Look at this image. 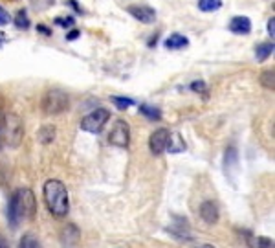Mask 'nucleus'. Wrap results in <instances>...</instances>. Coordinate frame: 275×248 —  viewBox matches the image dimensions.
<instances>
[{"label": "nucleus", "instance_id": "19", "mask_svg": "<svg viewBox=\"0 0 275 248\" xmlns=\"http://www.w3.org/2000/svg\"><path fill=\"white\" fill-rule=\"evenodd\" d=\"M13 24H15L19 30H28L30 28V17H28V11L26 10H19L17 11L15 19H13Z\"/></svg>", "mask_w": 275, "mask_h": 248}, {"label": "nucleus", "instance_id": "13", "mask_svg": "<svg viewBox=\"0 0 275 248\" xmlns=\"http://www.w3.org/2000/svg\"><path fill=\"white\" fill-rule=\"evenodd\" d=\"M165 48L167 50H182V48H187L189 46V39L182 35V33H173L169 37L165 39Z\"/></svg>", "mask_w": 275, "mask_h": 248}, {"label": "nucleus", "instance_id": "15", "mask_svg": "<svg viewBox=\"0 0 275 248\" xmlns=\"http://www.w3.org/2000/svg\"><path fill=\"white\" fill-rule=\"evenodd\" d=\"M175 237L178 239H185L189 235V224H187V219H182V217H176L175 224L171 228H167Z\"/></svg>", "mask_w": 275, "mask_h": 248}, {"label": "nucleus", "instance_id": "10", "mask_svg": "<svg viewBox=\"0 0 275 248\" xmlns=\"http://www.w3.org/2000/svg\"><path fill=\"white\" fill-rule=\"evenodd\" d=\"M228 30L231 33H235V35H248V33L251 32V21L244 15L233 17L228 24Z\"/></svg>", "mask_w": 275, "mask_h": 248}, {"label": "nucleus", "instance_id": "4", "mask_svg": "<svg viewBox=\"0 0 275 248\" xmlns=\"http://www.w3.org/2000/svg\"><path fill=\"white\" fill-rule=\"evenodd\" d=\"M44 114L48 116H55V114H61L64 112L66 108L70 107V97L68 94L61 88H52L48 90L43 97V103H41Z\"/></svg>", "mask_w": 275, "mask_h": 248}, {"label": "nucleus", "instance_id": "21", "mask_svg": "<svg viewBox=\"0 0 275 248\" xmlns=\"http://www.w3.org/2000/svg\"><path fill=\"white\" fill-rule=\"evenodd\" d=\"M110 101L114 103V107L119 108V110H127L134 105L132 97H125V96H112Z\"/></svg>", "mask_w": 275, "mask_h": 248}, {"label": "nucleus", "instance_id": "34", "mask_svg": "<svg viewBox=\"0 0 275 248\" xmlns=\"http://www.w3.org/2000/svg\"><path fill=\"white\" fill-rule=\"evenodd\" d=\"M0 149H2V144H0Z\"/></svg>", "mask_w": 275, "mask_h": 248}, {"label": "nucleus", "instance_id": "9", "mask_svg": "<svg viewBox=\"0 0 275 248\" xmlns=\"http://www.w3.org/2000/svg\"><path fill=\"white\" fill-rule=\"evenodd\" d=\"M200 217H202V221L206 222V224H215V222H218L220 211H218L217 202H213V200H206V202H202L200 204Z\"/></svg>", "mask_w": 275, "mask_h": 248}, {"label": "nucleus", "instance_id": "31", "mask_svg": "<svg viewBox=\"0 0 275 248\" xmlns=\"http://www.w3.org/2000/svg\"><path fill=\"white\" fill-rule=\"evenodd\" d=\"M6 43H8V35H6L4 32H0V48H2Z\"/></svg>", "mask_w": 275, "mask_h": 248}, {"label": "nucleus", "instance_id": "22", "mask_svg": "<svg viewBox=\"0 0 275 248\" xmlns=\"http://www.w3.org/2000/svg\"><path fill=\"white\" fill-rule=\"evenodd\" d=\"M19 248H41V243H39V239L35 237L33 233H26V235L21 239Z\"/></svg>", "mask_w": 275, "mask_h": 248}, {"label": "nucleus", "instance_id": "6", "mask_svg": "<svg viewBox=\"0 0 275 248\" xmlns=\"http://www.w3.org/2000/svg\"><path fill=\"white\" fill-rule=\"evenodd\" d=\"M108 144H112L114 147H128L130 144V127L125 119H116L114 125L110 129V135H108Z\"/></svg>", "mask_w": 275, "mask_h": 248}, {"label": "nucleus", "instance_id": "26", "mask_svg": "<svg viewBox=\"0 0 275 248\" xmlns=\"http://www.w3.org/2000/svg\"><path fill=\"white\" fill-rule=\"evenodd\" d=\"M11 22V17H10V13L0 6V26H8Z\"/></svg>", "mask_w": 275, "mask_h": 248}, {"label": "nucleus", "instance_id": "1", "mask_svg": "<svg viewBox=\"0 0 275 248\" xmlns=\"http://www.w3.org/2000/svg\"><path fill=\"white\" fill-rule=\"evenodd\" d=\"M37 211V202H35V195L30 188L17 189L11 195L10 202H8V221L11 228H17L22 221H30L33 219Z\"/></svg>", "mask_w": 275, "mask_h": 248}, {"label": "nucleus", "instance_id": "12", "mask_svg": "<svg viewBox=\"0 0 275 248\" xmlns=\"http://www.w3.org/2000/svg\"><path fill=\"white\" fill-rule=\"evenodd\" d=\"M185 149H187V146H185V140L182 138V135H178V133H171L169 142H167V149H165V151H169L171 155H178V153H184Z\"/></svg>", "mask_w": 275, "mask_h": 248}, {"label": "nucleus", "instance_id": "33", "mask_svg": "<svg viewBox=\"0 0 275 248\" xmlns=\"http://www.w3.org/2000/svg\"><path fill=\"white\" fill-rule=\"evenodd\" d=\"M196 248H215V246H213V244H198Z\"/></svg>", "mask_w": 275, "mask_h": 248}, {"label": "nucleus", "instance_id": "3", "mask_svg": "<svg viewBox=\"0 0 275 248\" xmlns=\"http://www.w3.org/2000/svg\"><path fill=\"white\" fill-rule=\"evenodd\" d=\"M24 138V123L13 112L0 116V144L2 147H19Z\"/></svg>", "mask_w": 275, "mask_h": 248}, {"label": "nucleus", "instance_id": "16", "mask_svg": "<svg viewBox=\"0 0 275 248\" xmlns=\"http://www.w3.org/2000/svg\"><path fill=\"white\" fill-rule=\"evenodd\" d=\"M273 50H275L273 41H271V43L257 44V48H255V59L259 61V63H262V61H266L271 54H273Z\"/></svg>", "mask_w": 275, "mask_h": 248}, {"label": "nucleus", "instance_id": "28", "mask_svg": "<svg viewBox=\"0 0 275 248\" xmlns=\"http://www.w3.org/2000/svg\"><path fill=\"white\" fill-rule=\"evenodd\" d=\"M66 4H70V6H72V8H74V10L77 11V13H81V15H83V13H85V10H83V8H81V4H79V2H77V0H66Z\"/></svg>", "mask_w": 275, "mask_h": 248}, {"label": "nucleus", "instance_id": "8", "mask_svg": "<svg viewBox=\"0 0 275 248\" xmlns=\"http://www.w3.org/2000/svg\"><path fill=\"white\" fill-rule=\"evenodd\" d=\"M127 13L132 15L136 21H140L142 24H153L156 21V10L151 6L145 4H132L127 8Z\"/></svg>", "mask_w": 275, "mask_h": 248}, {"label": "nucleus", "instance_id": "14", "mask_svg": "<svg viewBox=\"0 0 275 248\" xmlns=\"http://www.w3.org/2000/svg\"><path fill=\"white\" fill-rule=\"evenodd\" d=\"M55 135H57L55 125H43V127L37 131V140L41 142L43 146H50V144L55 140Z\"/></svg>", "mask_w": 275, "mask_h": 248}, {"label": "nucleus", "instance_id": "7", "mask_svg": "<svg viewBox=\"0 0 275 248\" xmlns=\"http://www.w3.org/2000/svg\"><path fill=\"white\" fill-rule=\"evenodd\" d=\"M169 135L171 131L162 127V129H156L153 135L149 136V149L153 155L160 157V155H164L165 149H167V142H169Z\"/></svg>", "mask_w": 275, "mask_h": 248}, {"label": "nucleus", "instance_id": "30", "mask_svg": "<svg viewBox=\"0 0 275 248\" xmlns=\"http://www.w3.org/2000/svg\"><path fill=\"white\" fill-rule=\"evenodd\" d=\"M37 32L43 33V35H46V37H50V35H52V30H50V28H46L44 24H37Z\"/></svg>", "mask_w": 275, "mask_h": 248}, {"label": "nucleus", "instance_id": "32", "mask_svg": "<svg viewBox=\"0 0 275 248\" xmlns=\"http://www.w3.org/2000/svg\"><path fill=\"white\" fill-rule=\"evenodd\" d=\"M0 248H8V241L2 235H0Z\"/></svg>", "mask_w": 275, "mask_h": 248}, {"label": "nucleus", "instance_id": "5", "mask_svg": "<svg viewBox=\"0 0 275 248\" xmlns=\"http://www.w3.org/2000/svg\"><path fill=\"white\" fill-rule=\"evenodd\" d=\"M110 119V110L108 108H95L92 112H88L85 118L81 119V129L90 135H99L103 127L108 123Z\"/></svg>", "mask_w": 275, "mask_h": 248}, {"label": "nucleus", "instance_id": "29", "mask_svg": "<svg viewBox=\"0 0 275 248\" xmlns=\"http://www.w3.org/2000/svg\"><path fill=\"white\" fill-rule=\"evenodd\" d=\"M81 32L79 30H70L68 33H66V41H75V39H79Z\"/></svg>", "mask_w": 275, "mask_h": 248}, {"label": "nucleus", "instance_id": "17", "mask_svg": "<svg viewBox=\"0 0 275 248\" xmlns=\"http://www.w3.org/2000/svg\"><path fill=\"white\" fill-rule=\"evenodd\" d=\"M140 114H143L147 119H153V121H160L162 119V110L158 107H153V105H147V103H142L140 105Z\"/></svg>", "mask_w": 275, "mask_h": 248}, {"label": "nucleus", "instance_id": "23", "mask_svg": "<svg viewBox=\"0 0 275 248\" xmlns=\"http://www.w3.org/2000/svg\"><path fill=\"white\" fill-rule=\"evenodd\" d=\"M55 24L57 26H61V28H72L75 24V19L72 15H68V17H55Z\"/></svg>", "mask_w": 275, "mask_h": 248}, {"label": "nucleus", "instance_id": "2", "mask_svg": "<svg viewBox=\"0 0 275 248\" xmlns=\"http://www.w3.org/2000/svg\"><path fill=\"white\" fill-rule=\"evenodd\" d=\"M44 202H46L50 213L55 217H64L70 210V200H68V191L61 180L57 178H50L44 182L43 188Z\"/></svg>", "mask_w": 275, "mask_h": 248}, {"label": "nucleus", "instance_id": "20", "mask_svg": "<svg viewBox=\"0 0 275 248\" xmlns=\"http://www.w3.org/2000/svg\"><path fill=\"white\" fill-rule=\"evenodd\" d=\"M259 81H260V85L264 86V88H268V90H273L275 88V72H273V68L271 70H264L262 74H260V77H259Z\"/></svg>", "mask_w": 275, "mask_h": 248}, {"label": "nucleus", "instance_id": "11", "mask_svg": "<svg viewBox=\"0 0 275 248\" xmlns=\"http://www.w3.org/2000/svg\"><path fill=\"white\" fill-rule=\"evenodd\" d=\"M238 167V151L235 146H229L224 153V171L228 177H231L233 171H237Z\"/></svg>", "mask_w": 275, "mask_h": 248}, {"label": "nucleus", "instance_id": "18", "mask_svg": "<svg viewBox=\"0 0 275 248\" xmlns=\"http://www.w3.org/2000/svg\"><path fill=\"white\" fill-rule=\"evenodd\" d=\"M222 8V0H198V10L204 13H213Z\"/></svg>", "mask_w": 275, "mask_h": 248}, {"label": "nucleus", "instance_id": "25", "mask_svg": "<svg viewBox=\"0 0 275 248\" xmlns=\"http://www.w3.org/2000/svg\"><path fill=\"white\" fill-rule=\"evenodd\" d=\"M257 248H273V239L260 235L257 237Z\"/></svg>", "mask_w": 275, "mask_h": 248}, {"label": "nucleus", "instance_id": "27", "mask_svg": "<svg viewBox=\"0 0 275 248\" xmlns=\"http://www.w3.org/2000/svg\"><path fill=\"white\" fill-rule=\"evenodd\" d=\"M268 33H270L271 41H273V37H275V17L268 19Z\"/></svg>", "mask_w": 275, "mask_h": 248}, {"label": "nucleus", "instance_id": "24", "mask_svg": "<svg viewBox=\"0 0 275 248\" xmlns=\"http://www.w3.org/2000/svg\"><path fill=\"white\" fill-rule=\"evenodd\" d=\"M189 88H191L193 92H196V94H206L207 85H206V81H202V79H198V81H193V83H191Z\"/></svg>", "mask_w": 275, "mask_h": 248}]
</instances>
